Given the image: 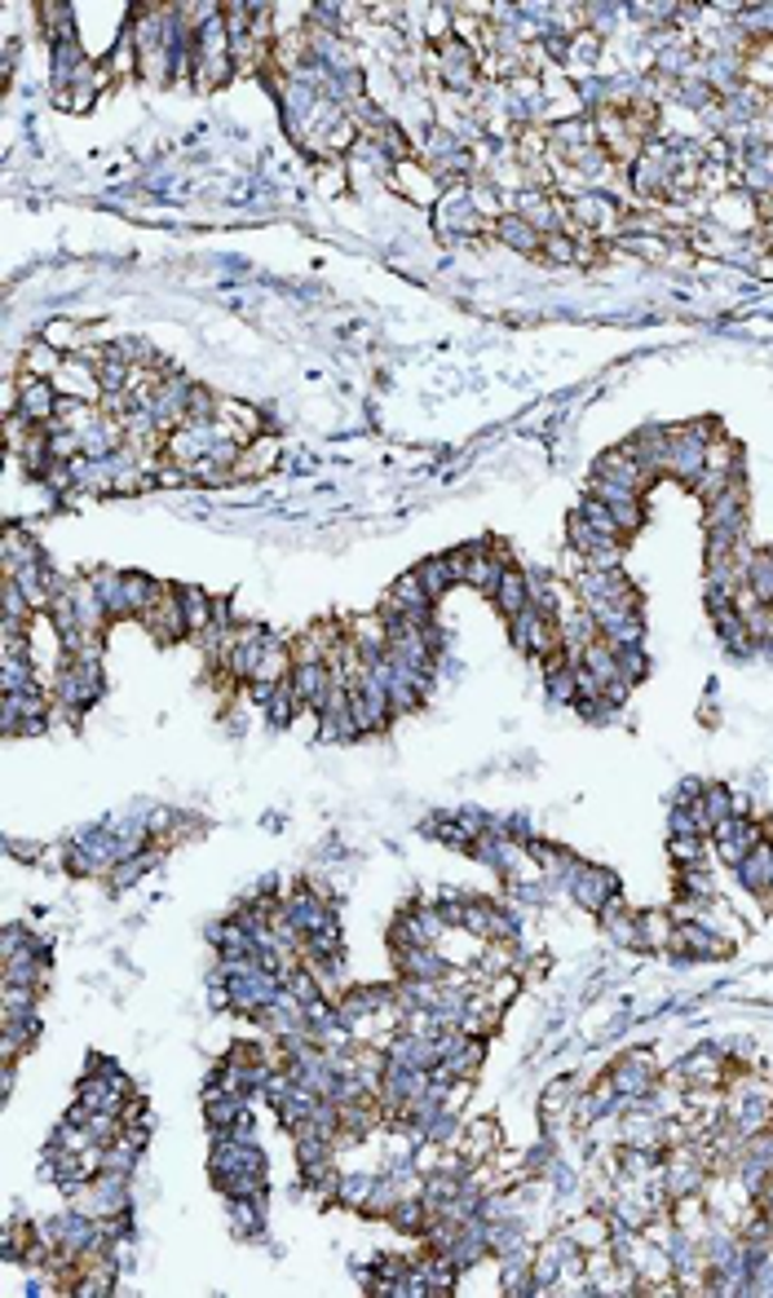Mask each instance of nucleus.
<instances>
[{"mask_svg": "<svg viewBox=\"0 0 773 1298\" xmlns=\"http://www.w3.org/2000/svg\"><path fill=\"white\" fill-rule=\"evenodd\" d=\"M0 980H4V985H31V989H40V985L49 980V954H45L40 945L18 949L13 958H4Z\"/></svg>", "mask_w": 773, "mask_h": 1298, "instance_id": "obj_12", "label": "nucleus"}, {"mask_svg": "<svg viewBox=\"0 0 773 1298\" xmlns=\"http://www.w3.org/2000/svg\"><path fill=\"white\" fill-rule=\"evenodd\" d=\"M261 1201H265V1197H226V1206H231V1223H235L239 1237H257L261 1232Z\"/></svg>", "mask_w": 773, "mask_h": 1298, "instance_id": "obj_20", "label": "nucleus"}, {"mask_svg": "<svg viewBox=\"0 0 773 1298\" xmlns=\"http://www.w3.org/2000/svg\"><path fill=\"white\" fill-rule=\"evenodd\" d=\"M141 627L159 641V645H173L182 636H190V623H186V609H182V592L173 584H159L155 601L141 609Z\"/></svg>", "mask_w": 773, "mask_h": 1298, "instance_id": "obj_2", "label": "nucleus"}, {"mask_svg": "<svg viewBox=\"0 0 773 1298\" xmlns=\"http://www.w3.org/2000/svg\"><path fill=\"white\" fill-rule=\"evenodd\" d=\"M597 477L601 481H615V486H624V490H633V495H645L658 477L645 469L642 460L628 451V442L624 447H615V451H606L601 460H597Z\"/></svg>", "mask_w": 773, "mask_h": 1298, "instance_id": "obj_4", "label": "nucleus"}, {"mask_svg": "<svg viewBox=\"0 0 773 1298\" xmlns=\"http://www.w3.org/2000/svg\"><path fill=\"white\" fill-rule=\"evenodd\" d=\"M62 362H67V358H62V350H53L45 336H36V341L22 350V371H18V375H31V380H53Z\"/></svg>", "mask_w": 773, "mask_h": 1298, "instance_id": "obj_16", "label": "nucleus"}, {"mask_svg": "<svg viewBox=\"0 0 773 1298\" xmlns=\"http://www.w3.org/2000/svg\"><path fill=\"white\" fill-rule=\"evenodd\" d=\"M456 1153L478 1171V1167H487L496 1153H500V1126L491 1122V1118H478V1122H469V1131L460 1135V1144H456Z\"/></svg>", "mask_w": 773, "mask_h": 1298, "instance_id": "obj_11", "label": "nucleus"}, {"mask_svg": "<svg viewBox=\"0 0 773 1298\" xmlns=\"http://www.w3.org/2000/svg\"><path fill=\"white\" fill-rule=\"evenodd\" d=\"M287 685H292V694H296L301 711H314V715H319V707L327 703V694H332L336 681H332V667H327V663H301V667H292Z\"/></svg>", "mask_w": 773, "mask_h": 1298, "instance_id": "obj_7", "label": "nucleus"}, {"mask_svg": "<svg viewBox=\"0 0 773 1298\" xmlns=\"http://www.w3.org/2000/svg\"><path fill=\"white\" fill-rule=\"evenodd\" d=\"M496 609L505 614V618H513V614H521L526 605H530V584H526V575L521 570H505V579H500V588H496Z\"/></svg>", "mask_w": 773, "mask_h": 1298, "instance_id": "obj_19", "label": "nucleus"}, {"mask_svg": "<svg viewBox=\"0 0 773 1298\" xmlns=\"http://www.w3.org/2000/svg\"><path fill=\"white\" fill-rule=\"evenodd\" d=\"M31 562H45V553H40V544L31 539V530H22V526H9L4 530V544H0V575L4 579H13L22 566H31Z\"/></svg>", "mask_w": 773, "mask_h": 1298, "instance_id": "obj_13", "label": "nucleus"}, {"mask_svg": "<svg viewBox=\"0 0 773 1298\" xmlns=\"http://www.w3.org/2000/svg\"><path fill=\"white\" fill-rule=\"evenodd\" d=\"M274 465H278V438L261 433V438H253V442L239 451V460H235L231 477H235V481H244V477H265V472H274Z\"/></svg>", "mask_w": 773, "mask_h": 1298, "instance_id": "obj_14", "label": "nucleus"}, {"mask_svg": "<svg viewBox=\"0 0 773 1298\" xmlns=\"http://www.w3.org/2000/svg\"><path fill=\"white\" fill-rule=\"evenodd\" d=\"M415 579H420V588L429 592L433 601H442L447 592L460 584V575L451 570V562H447V553L442 557H424L420 566H415Z\"/></svg>", "mask_w": 773, "mask_h": 1298, "instance_id": "obj_17", "label": "nucleus"}, {"mask_svg": "<svg viewBox=\"0 0 773 1298\" xmlns=\"http://www.w3.org/2000/svg\"><path fill=\"white\" fill-rule=\"evenodd\" d=\"M509 636H513V645L521 650V654H530V658H552V654H561V627H557V618L548 614V609H539V605H526L521 614H513L509 618Z\"/></svg>", "mask_w": 773, "mask_h": 1298, "instance_id": "obj_1", "label": "nucleus"}, {"mask_svg": "<svg viewBox=\"0 0 773 1298\" xmlns=\"http://www.w3.org/2000/svg\"><path fill=\"white\" fill-rule=\"evenodd\" d=\"M58 402H62V393L53 389V380L18 375V416H27L31 424H53L58 420Z\"/></svg>", "mask_w": 773, "mask_h": 1298, "instance_id": "obj_6", "label": "nucleus"}, {"mask_svg": "<svg viewBox=\"0 0 773 1298\" xmlns=\"http://www.w3.org/2000/svg\"><path fill=\"white\" fill-rule=\"evenodd\" d=\"M53 389L62 398H80V402H102V384L94 375V362L89 358H67L53 375Z\"/></svg>", "mask_w": 773, "mask_h": 1298, "instance_id": "obj_10", "label": "nucleus"}, {"mask_svg": "<svg viewBox=\"0 0 773 1298\" xmlns=\"http://www.w3.org/2000/svg\"><path fill=\"white\" fill-rule=\"evenodd\" d=\"M4 1025V1064H18V1056L36 1043V1016L27 1021H0Z\"/></svg>", "mask_w": 773, "mask_h": 1298, "instance_id": "obj_21", "label": "nucleus"}, {"mask_svg": "<svg viewBox=\"0 0 773 1298\" xmlns=\"http://www.w3.org/2000/svg\"><path fill=\"white\" fill-rule=\"evenodd\" d=\"M761 839H765V830L756 827L752 818H738V813H734V818H725L721 827L712 830V848H716V857H721V861H730V866H738V861H743V857H747V852H752Z\"/></svg>", "mask_w": 773, "mask_h": 1298, "instance_id": "obj_5", "label": "nucleus"}, {"mask_svg": "<svg viewBox=\"0 0 773 1298\" xmlns=\"http://www.w3.org/2000/svg\"><path fill=\"white\" fill-rule=\"evenodd\" d=\"M389 186L393 191H402L407 199H415V204H438L442 195V182L420 164V159H402V164H393V173H389Z\"/></svg>", "mask_w": 773, "mask_h": 1298, "instance_id": "obj_8", "label": "nucleus"}, {"mask_svg": "<svg viewBox=\"0 0 773 1298\" xmlns=\"http://www.w3.org/2000/svg\"><path fill=\"white\" fill-rule=\"evenodd\" d=\"M606 1077H610V1082H615V1091L624 1095V1104H619V1109H628L633 1100H645V1095L658 1086V1064H654V1056H649V1052H628V1056L615 1064Z\"/></svg>", "mask_w": 773, "mask_h": 1298, "instance_id": "obj_3", "label": "nucleus"}, {"mask_svg": "<svg viewBox=\"0 0 773 1298\" xmlns=\"http://www.w3.org/2000/svg\"><path fill=\"white\" fill-rule=\"evenodd\" d=\"M182 609H186V623H190V636L199 641L208 627H213V609H217V601L208 596L204 588H195V584H182Z\"/></svg>", "mask_w": 773, "mask_h": 1298, "instance_id": "obj_18", "label": "nucleus"}, {"mask_svg": "<svg viewBox=\"0 0 773 1298\" xmlns=\"http://www.w3.org/2000/svg\"><path fill=\"white\" fill-rule=\"evenodd\" d=\"M561 1237L575 1246V1250H584V1255H593V1250H606L610 1246V1237H615V1223H610V1214H570L566 1223H561Z\"/></svg>", "mask_w": 773, "mask_h": 1298, "instance_id": "obj_9", "label": "nucleus"}, {"mask_svg": "<svg viewBox=\"0 0 773 1298\" xmlns=\"http://www.w3.org/2000/svg\"><path fill=\"white\" fill-rule=\"evenodd\" d=\"M36 994L31 985H4V1007H0V1021H27L36 1016Z\"/></svg>", "mask_w": 773, "mask_h": 1298, "instance_id": "obj_22", "label": "nucleus"}, {"mask_svg": "<svg viewBox=\"0 0 773 1298\" xmlns=\"http://www.w3.org/2000/svg\"><path fill=\"white\" fill-rule=\"evenodd\" d=\"M491 235L500 238V243H509V247L521 252V256H535V252L544 247V235H539L526 217H517V213H505V217L491 226Z\"/></svg>", "mask_w": 773, "mask_h": 1298, "instance_id": "obj_15", "label": "nucleus"}]
</instances>
